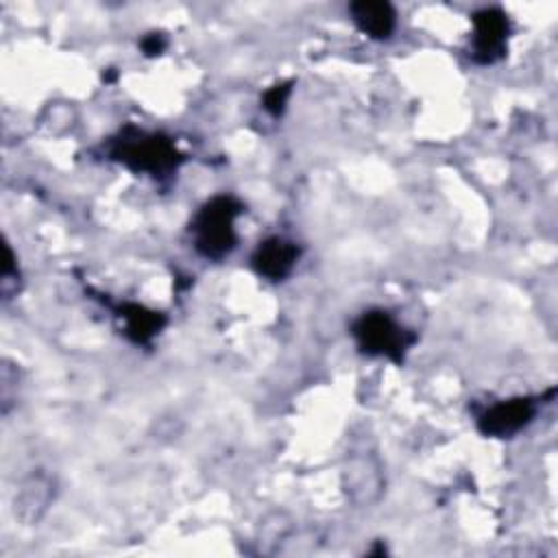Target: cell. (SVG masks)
<instances>
[{
  "label": "cell",
  "mask_w": 558,
  "mask_h": 558,
  "mask_svg": "<svg viewBox=\"0 0 558 558\" xmlns=\"http://www.w3.org/2000/svg\"><path fill=\"white\" fill-rule=\"evenodd\" d=\"M107 155L135 174H150L159 179L177 172L185 161V155L177 148L172 137L159 131H144L133 124L122 126L109 140Z\"/></svg>",
  "instance_id": "6da1fadb"
},
{
  "label": "cell",
  "mask_w": 558,
  "mask_h": 558,
  "mask_svg": "<svg viewBox=\"0 0 558 558\" xmlns=\"http://www.w3.org/2000/svg\"><path fill=\"white\" fill-rule=\"evenodd\" d=\"M347 11L355 28L375 41L390 39L397 28V11L386 0H357Z\"/></svg>",
  "instance_id": "ba28073f"
},
{
  "label": "cell",
  "mask_w": 558,
  "mask_h": 558,
  "mask_svg": "<svg viewBox=\"0 0 558 558\" xmlns=\"http://www.w3.org/2000/svg\"><path fill=\"white\" fill-rule=\"evenodd\" d=\"M342 482L347 493L357 501V504H371L377 499L381 490V475L379 469L371 460H351L347 469L342 471Z\"/></svg>",
  "instance_id": "9c48e42d"
},
{
  "label": "cell",
  "mask_w": 558,
  "mask_h": 558,
  "mask_svg": "<svg viewBox=\"0 0 558 558\" xmlns=\"http://www.w3.org/2000/svg\"><path fill=\"white\" fill-rule=\"evenodd\" d=\"M299 255L301 248L296 242L281 235H270L255 246L251 255V266L257 272V277L277 283L283 281L294 270Z\"/></svg>",
  "instance_id": "8992f818"
},
{
  "label": "cell",
  "mask_w": 558,
  "mask_h": 558,
  "mask_svg": "<svg viewBox=\"0 0 558 558\" xmlns=\"http://www.w3.org/2000/svg\"><path fill=\"white\" fill-rule=\"evenodd\" d=\"M116 316L122 320L124 336L140 347H150L153 340L168 325V316L159 310H153L144 303L124 301L116 307Z\"/></svg>",
  "instance_id": "52a82bcc"
},
{
  "label": "cell",
  "mask_w": 558,
  "mask_h": 558,
  "mask_svg": "<svg viewBox=\"0 0 558 558\" xmlns=\"http://www.w3.org/2000/svg\"><path fill=\"white\" fill-rule=\"evenodd\" d=\"M292 89H294V81H292V78L272 83V85L262 94V107H264V111L270 113L272 118L283 116V111H286V107H288V100H290V96H292Z\"/></svg>",
  "instance_id": "30bf717a"
},
{
  "label": "cell",
  "mask_w": 558,
  "mask_h": 558,
  "mask_svg": "<svg viewBox=\"0 0 558 558\" xmlns=\"http://www.w3.org/2000/svg\"><path fill=\"white\" fill-rule=\"evenodd\" d=\"M351 336L362 353L384 357L395 364H403L405 353L416 342V333L405 329L388 310L381 307L362 312L351 325Z\"/></svg>",
  "instance_id": "3957f363"
},
{
  "label": "cell",
  "mask_w": 558,
  "mask_h": 558,
  "mask_svg": "<svg viewBox=\"0 0 558 558\" xmlns=\"http://www.w3.org/2000/svg\"><path fill=\"white\" fill-rule=\"evenodd\" d=\"M244 214V203L233 194H216L205 201L190 222L194 248L209 262L225 259L238 246L235 220Z\"/></svg>",
  "instance_id": "7a4b0ae2"
},
{
  "label": "cell",
  "mask_w": 558,
  "mask_h": 558,
  "mask_svg": "<svg viewBox=\"0 0 558 558\" xmlns=\"http://www.w3.org/2000/svg\"><path fill=\"white\" fill-rule=\"evenodd\" d=\"M471 59L477 65H493L508 52L510 17L501 7H484L471 15Z\"/></svg>",
  "instance_id": "277c9868"
},
{
  "label": "cell",
  "mask_w": 558,
  "mask_h": 558,
  "mask_svg": "<svg viewBox=\"0 0 558 558\" xmlns=\"http://www.w3.org/2000/svg\"><path fill=\"white\" fill-rule=\"evenodd\" d=\"M538 412V397L501 399L477 414V432L486 438H512L525 429Z\"/></svg>",
  "instance_id": "5b68a950"
},
{
  "label": "cell",
  "mask_w": 558,
  "mask_h": 558,
  "mask_svg": "<svg viewBox=\"0 0 558 558\" xmlns=\"http://www.w3.org/2000/svg\"><path fill=\"white\" fill-rule=\"evenodd\" d=\"M168 46V39L161 31H150L140 39V48L144 52V57H159Z\"/></svg>",
  "instance_id": "8fae6325"
}]
</instances>
